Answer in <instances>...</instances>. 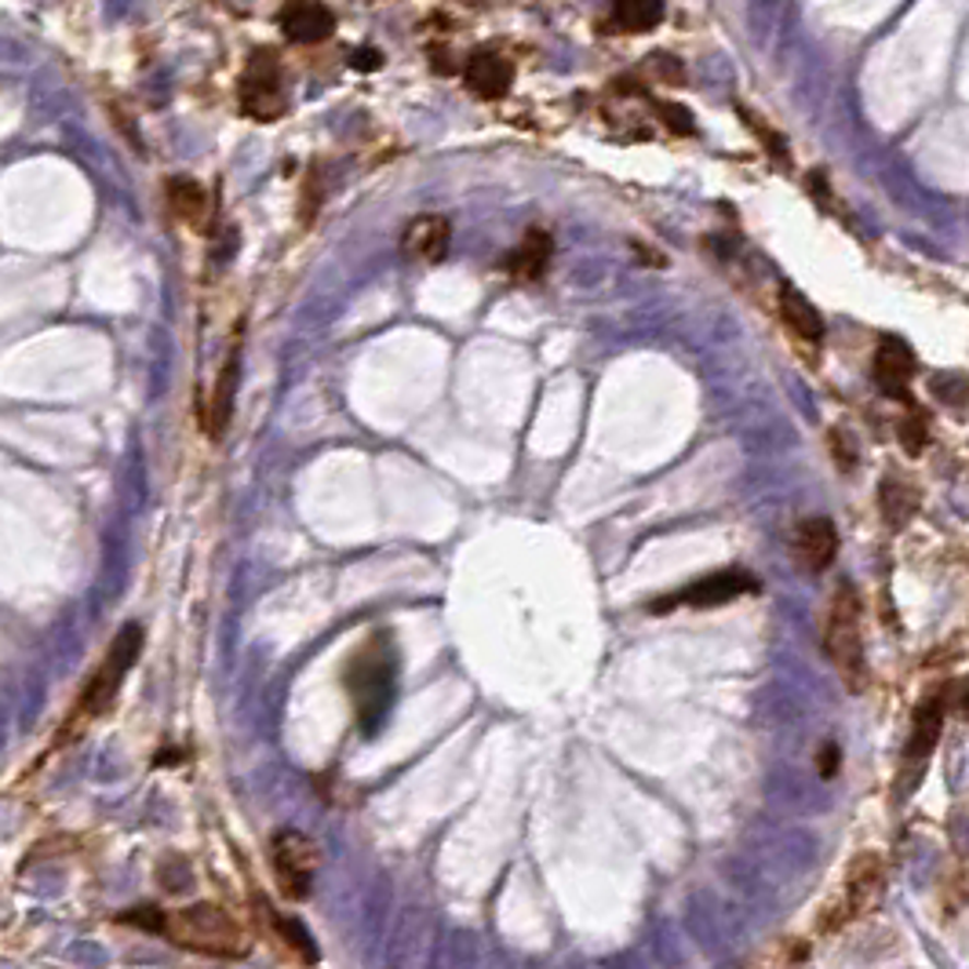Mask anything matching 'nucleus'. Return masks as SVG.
I'll list each match as a JSON object with an SVG mask.
<instances>
[{"instance_id":"f257e3e1","label":"nucleus","mask_w":969,"mask_h":969,"mask_svg":"<svg viewBox=\"0 0 969 969\" xmlns=\"http://www.w3.org/2000/svg\"><path fill=\"white\" fill-rule=\"evenodd\" d=\"M161 936L193 955L223 958V962H234V958H245L252 952V936H248L245 925L212 900H198L172 911Z\"/></svg>"},{"instance_id":"0eeeda50","label":"nucleus","mask_w":969,"mask_h":969,"mask_svg":"<svg viewBox=\"0 0 969 969\" xmlns=\"http://www.w3.org/2000/svg\"><path fill=\"white\" fill-rule=\"evenodd\" d=\"M758 591V580L744 569H725V572H714V576H704V580H696L693 587H685V591L678 594H667V598H657V602L649 605V613H671V608L678 605H693V608H714V605H725L733 602V598L740 594H755Z\"/></svg>"},{"instance_id":"ddd939ff","label":"nucleus","mask_w":969,"mask_h":969,"mask_svg":"<svg viewBox=\"0 0 969 969\" xmlns=\"http://www.w3.org/2000/svg\"><path fill=\"white\" fill-rule=\"evenodd\" d=\"M277 23L292 45H318V40L332 37L335 15L324 4H288L281 8Z\"/></svg>"},{"instance_id":"f3484780","label":"nucleus","mask_w":969,"mask_h":969,"mask_svg":"<svg viewBox=\"0 0 969 969\" xmlns=\"http://www.w3.org/2000/svg\"><path fill=\"white\" fill-rule=\"evenodd\" d=\"M551 252H554V245H551V234H543V231H529L525 234V241H521L515 252L507 256V270L515 277H521V281H536L543 270H547V263H551Z\"/></svg>"},{"instance_id":"423d86ee","label":"nucleus","mask_w":969,"mask_h":969,"mask_svg":"<svg viewBox=\"0 0 969 969\" xmlns=\"http://www.w3.org/2000/svg\"><path fill=\"white\" fill-rule=\"evenodd\" d=\"M346 685H351L354 693L357 722H362L365 733H376L379 718H383L390 704V685H394L390 663L383 657H376V649H365L362 657L351 663V671H346Z\"/></svg>"},{"instance_id":"6e6552de","label":"nucleus","mask_w":969,"mask_h":969,"mask_svg":"<svg viewBox=\"0 0 969 969\" xmlns=\"http://www.w3.org/2000/svg\"><path fill=\"white\" fill-rule=\"evenodd\" d=\"M941 729H944V700L933 693L930 700H922L919 711H914L911 740H908V747H903V769H900L903 791L919 788L922 772H925V766H930L936 744H941Z\"/></svg>"},{"instance_id":"b1692460","label":"nucleus","mask_w":969,"mask_h":969,"mask_svg":"<svg viewBox=\"0 0 969 969\" xmlns=\"http://www.w3.org/2000/svg\"><path fill=\"white\" fill-rule=\"evenodd\" d=\"M831 452H835L838 471H853L856 466V445H846L842 430H831Z\"/></svg>"},{"instance_id":"4be33fe9","label":"nucleus","mask_w":969,"mask_h":969,"mask_svg":"<svg viewBox=\"0 0 969 969\" xmlns=\"http://www.w3.org/2000/svg\"><path fill=\"white\" fill-rule=\"evenodd\" d=\"M270 919H274V925L281 930V941L296 947V952H299L303 958H307V962H318V947L310 944L307 930H303V925H299L296 919H281V914H270Z\"/></svg>"},{"instance_id":"412c9836","label":"nucleus","mask_w":969,"mask_h":969,"mask_svg":"<svg viewBox=\"0 0 969 969\" xmlns=\"http://www.w3.org/2000/svg\"><path fill=\"white\" fill-rule=\"evenodd\" d=\"M165 919H168V911H165V908H157V903H135V908H128V911L117 914V922L139 925V930L157 933V936L165 933Z\"/></svg>"},{"instance_id":"bb28decb","label":"nucleus","mask_w":969,"mask_h":969,"mask_svg":"<svg viewBox=\"0 0 969 969\" xmlns=\"http://www.w3.org/2000/svg\"><path fill=\"white\" fill-rule=\"evenodd\" d=\"M351 67H357V70H379V67H383V56H379V51H373V48H362L351 59Z\"/></svg>"},{"instance_id":"1a4fd4ad","label":"nucleus","mask_w":969,"mask_h":969,"mask_svg":"<svg viewBox=\"0 0 969 969\" xmlns=\"http://www.w3.org/2000/svg\"><path fill=\"white\" fill-rule=\"evenodd\" d=\"M882 889H886V867H882V860L875 853H860L853 864H849L846 900H842L838 922H849V919H860V914L875 911Z\"/></svg>"},{"instance_id":"f03ea898","label":"nucleus","mask_w":969,"mask_h":969,"mask_svg":"<svg viewBox=\"0 0 969 969\" xmlns=\"http://www.w3.org/2000/svg\"><path fill=\"white\" fill-rule=\"evenodd\" d=\"M824 649L835 660V667L842 671V678L860 689L867 674L864 660V630H860V602L853 587H838L831 598V613H827L824 627Z\"/></svg>"},{"instance_id":"20e7f679","label":"nucleus","mask_w":969,"mask_h":969,"mask_svg":"<svg viewBox=\"0 0 969 969\" xmlns=\"http://www.w3.org/2000/svg\"><path fill=\"white\" fill-rule=\"evenodd\" d=\"M318 864H321V849L310 835L296 831V827H281V831H274V838H270V867H274L288 900L310 897Z\"/></svg>"},{"instance_id":"f8f14e48","label":"nucleus","mask_w":969,"mask_h":969,"mask_svg":"<svg viewBox=\"0 0 969 969\" xmlns=\"http://www.w3.org/2000/svg\"><path fill=\"white\" fill-rule=\"evenodd\" d=\"M449 220L445 215H419L405 226V237H401V248L405 256L419 259V263H441L445 252H449Z\"/></svg>"},{"instance_id":"a878e982","label":"nucleus","mask_w":969,"mask_h":969,"mask_svg":"<svg viewBox=\"0 0 969 969\" xmlns=\"http://www.w3.org/2000/svg\"><path fill=\"white\" fill-rule=\"evenodd\" d=\"M816 769H820V777H835V772H838V747H835V744H824V747H820V758H816Z\"/></svg>"},{"instance_id":"dca6fc26","label":"nucleus","mask_w":969,"mask_h":969,"mask_svg":"<svg viewBox=\"0 0 969 969\" xmlns=\"http://www.w3.org/2000/svg\"><path fill=\"white\" fill-rule=\"evenodd\" d=\"M780 318H783V324H788L794 335H802V340H810V343H820L824 340V318H820V310H816L813 303L802 296V292H794L791 285L780 288Z\"/></svg>"},{"instance_id":"2eb2a0df","label":"nucleus","mask_w":969,"mask_h":969,"mask_svg":"<svg viewBox=\"0 0 969 969\" xmlns=\"http://www.w3.org/2000/svg\"><path fill=\"white\" fill-rule=\"evenodd\" d=\"M663 12L667 8L660 0H619L602 19L605 34H649L663 23Z\"/></svg>"},{"instance_id":"4468645a","label":"nucleus","mask_w":969,"mask_h":969,"mask_svg":"<svg viewBox=\"0 0 969 969\" xmlns=\"http://www.w3.org/2000/svg\"><path fill=\"white\" fill-rule=\"evenodd\" d=\"M914 376V354L908 343L893 340V335H886V340L878 343L875 351V379L878 387L886 390L889 398H908V383Z\"/></svg>"},{"instance_id":"aec40b11","label":"nucleus","mask_w":969,"mask_h":969,"mask_svg":"<svg viewBox=\"0 0 969 969\" xmlns=\"http://www.w3.org/2000/svg\"><path fill=\"white\" fill-rule=\"evenodd\" d=\"M878 507H882V518H886L893 529H900L903 521H911V515L919 510V488L900 482V477H889V482L878 488Z\"/></svg>"},{"instance_id":"5701e85b","label":"nucleus","mask_w":969,"mask_h":969,"mask_svg":"<svg viewBox=\"0 0 969 969\" xmlns=\"http://www.w3.org/2000/svg\"><path fill=\"white\" fill-rule=\"evenodd\" d=\"M925 441H930V434H925V423L922 419H903L900 423V445L911 456H919L925 449Z\"/></svg>"},{"instance_id":"393cba45","label":"nucleus","mask_w":969,"mask_h":969,"mask_svg":"<svg viewBox=\"0 0 969 969\" xmlns=\"http://www.w3.org/2000/svg\"><path fill=\"white\" fill-rule=\"evenodd\" d=\"M660 117H663V121H667L671 132H682V135H689V132H693V117H689V110H682V106L660 103Z\"/></svg>"},{"instance_id":"39448f33","label":"nucleus","mask_w":969,"mask_h":969,"mask_svg":"<svg viewBox=\"0 0 969 969\" xmlns=\"http://www.w3.org/2000/svg\"><path fill=\"white\" fill-rule=\"evenodd\" d=\"M237 103H241V114L252 117V121H277L288 110L285 78H281L274 51H256V59L241 73V84H237Z\"/></svg>"},{"instance_id":"9b49d317","label":"nucleus","mask_w":969,"mask_h":969,"mask_svg":"<svg viewBox=\"0 0 969 969\" xmlns=\"http://www.w3.org/2000/svg\"><path fill=\"white\" fill-rule=\"evenodd\" d=\"M791 547L805 572H824L838 554V532L827 518H805L802 525L794 529Z\"/></svg>"},{"instance_id":"a211bd4d","label":"nucleus","mask_w":969,"mask_h":969,"mask_svg":"<svg viewBox=\"0 0 969 969\" xmlns=\"http://www.w3.org/2000/svg\"><path fill=\"white\" fill-rule=\"evenodd\" d=\"M237 373H241V351L234 346V354L226 357L223 365V376L220 383H215V398H212V409H209V438H223L226 423H231V412H234V390H237Z\"/></svg>"},{"instance_id":"7ed1b4c3","label":"nucleus","mask_w":969,"mask_h":969,"mask_svg":"<svg viewBox=\"0 0 969 969\" xmlns=\"http://www.w3.org/2000/svg\"><path fill=\"white\" fill-rule=\"evenodd\" d=\"M139 649H143V627L139 624L121 627V635L114 638V646H110V652H106V660L99 663V671L92 674V682L84 685V693H81L78 711L84 718H99L110 711L117 693H121V685L128 678V671L135 667Z\"/></svg>"},{"instance_id":"6ab92c4d","label":"nucleus","mask_w":969,"mask_h":969,"mask_svg":"<svg viewBox=\"0 0 969 969\" xmlns=\"http://www.w3.org/2000/svg\"><path fill=\"white\" fill-rule=\"evenodd\" d=\"M168 201H172V212H176L179 220H187L190 226H201L204 215H209V193H204L201 182H193L187 176L168 179Z\"/></svg>"},{"instance_id":"9d476101","label":"nucleus","mask_w":969,"mask_h":969,"mask_svg":"<svg viewBox=\"0 0 969 969\" xmlns=\"http://www.w3.org/2000/svg\"><path fill=\"white\" fill-rule=\"evenodd\" d=\"M463 81H466V88H471V95L493 103V99H504V95L510 92V84H515V67H510V59H504L499 51H474L463 67Z\"/></svg>"}]
</instances>
